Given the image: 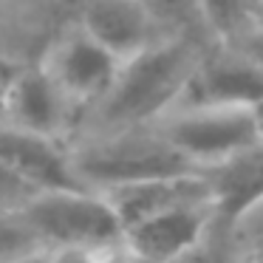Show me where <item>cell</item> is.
Listing matches in <instances>:
<instances>
[{"label": "cell", "mask_w": 263, "mask_h": 263, "mask_svg": "<svg viewBox=\"0 0 263 263\" xmlns=\"http://www.w3.org/2000/svg\"><path fill=\"white\" fill-rule=\"evenodd\" d=\"M212 43L167 37L119 65L116 80L80 133H116L153 127L178 108L195 63Z\"/></svg>", "instance_id": "6da1fadb"}, {"label": "cell", "mask_w": 263, "mask_h": 263, "mask_svg": "<svg viewBox=\"0 0 263 263\" xmlns=\"http://www.w3.org/2000/svg\"><path fill=\"white\" fill-rule=\"evenodd\" d=\"M71 167L82 190L99 195L159 178L198 176L153 127L77 133L71 139Z\"/></svg>", "instance_id": "7a4b0ae2"}, {"label": "cell", "mask_w": 263, "mask_h": 263, "mask_svg": "<svg viewBox=\"0 0 263 263\" xmlns=\"http://www.w3.org/2000/svg\"><path fill=\"white\" fill-rule=\"evenodd\" d=\"M153 130L198 173L263 142L260 114L246 108H176Z\"/></svg>", "instance_id": "3957f363"}, {"label": "cell", "mask_w": 263, "mask_h": 263, "mask_svg": "<svg viewBox=\"0 0 263 263\" xmlns=\"http://www.w3.org/2000/svg\"><path fill=\"white\" fill-rule=\"evenodd\" d=\"M43 249H108L122 243V227L110 204L91 190L37 193L17 210Z\"/></svg>", "instance_id": "277c9868"}, {"label": "cell", "mask_w": 263, "mask_h": 263, "mask_svg": "<svg viewBox=\"0 0 263 263\" xmlns=\"http://www.w3.org/2000/svg\"><path fill=\"white\" fill-rule=\"evenodd\" d=\"M37 65L46 71L48 80L68 99L80 122H85L93 114V108L105 99V93L110 91L122 63H116L105 48H99L71 20L51 40V46L46 48V54Z\"/></svg>", "instance_id": "5b68a950"}, {"label": "cell", "mask_w": 263, "mask_h": 263, "mask_svg": "<svg viewBox=\"0 0 263 263\" xmlns=\"http://www.w3.org/2000/svg\"><path fill=\"white\" fill-rule=\"evenodd\" d=\"M218 227L210 198L176 204L125 229L122 243L136 263H176Z\"/></svg>", "instance_id": "8992f818"}, {"label": "cell", "mask_w": 263, "mask_h": 263, "mask_svg": "<svg viewBox=\"0 0 263 263\" xmlns=\"http://www.w3.org/2000/svg\"><path fill=\"white\" fill-rule=\"evenodd\" d=\"M0 125L71 144L82 122L40 65H20L9 80Z\"/></svg>", "instance_id": "52a82bcc"}, {"label": "cell", "mask_w": 263, "mask_h": 263, "mask_svg": "<svg viewBox=\"0 0 263 263\" xmlns=\"http://www.w3.org/2000/svg\"><path fill=\"white\" fill-rule=\"evenodd\" d=\"M263 71L240 51L210 46L195 63L178 108H246L260 110Z\"/></svg>", "instance_id": "ba28073f"}, {"label": "cell", "mask_w": 263, "mask_h": 263, "mask_svg": "<svg viewBox=\"0 0 263 263\" xmlns=\"http://www.w3.org/2000/svg\"><path fill=\"white\" fill-rule=\"evenodd\" d=\"M74 23L116 63H127L159 40H167L153 0H85L77 3Z\"/></svg>", "instance_id": "9c48e42d"}, {"label": "cell", "mask_w": 263, "mask_h": 263, "mask_svg": "<svg viewBox=\"0 0 263 263\" xmlns=\"http://www.w3.org/2000/svg\"><path fill=\"white\" fill-rule=\"evenodd\" d=\"M0 164L31 195L82 190L71 167V144L0 125Z\"/></svg>", "instance_id": "30bf717a"}, {"label": "cell", "mask_w": 263, "mask_h": 263, "mask_svg": "<svg viewBox=\"0 0 263 263\" xmlns=\"http://www.w3.org/2000/svg\"><path fill=\"white\" fill-rule=\"evenodd\" d=\"M77 3L54 0H0V60L37 65L51 40L74 20Z\"/></svg>", "instance_id": "8fae6325"}, {"label": "cell", "mask_w": 263, "mask_h": 263, "mask_svg": "<svg viewBox=\"0 0 263 263\" xmlns=\"http://www.w3.org/2000/svg\"><path fill=\"white\" fill-rule=\"evenodd\" d=\"M201 176L218 223L232 229L263 201V142L212 170H204Z\"/></svg>", "instance_id": "7c38bea8"}, {"label": "cell", "mask_w": 263, "mask_h": 263, "mask_svg": "<svg viewBox=\"0 0 263 263\" xmlns=\"http://www.w3.org/2000/svg\"><path fill=\"white\" fill-rule=\"evenodd\" d=\"M102 198L110 204L116 221L125 229H130L133 223L144 221V218L156 215L161 210H170L176 204H187V201H201L210 198L206 193L204 176H178V178H159V181H144V184H133V187H122V190H110L102 193Z\"/></svg>", "instance_id": "4fadbf2b"}, {"label": "cell", "mask_w": 263, "mask_h": 263, "mask_svg": "<svg viewBox=\"0 0 263 263\" xmlns=\"http://www.w3.org/2000/svg\"><path fill=\"white\" fill-rule=\"evenodd\" d=\"M34 252H43V246L23 218L17 212H0V263H14Z\"/></svg>", "instance_id": "5bb4252c"}, {"label": "cell", "mask_w": 263, "mask_h": 263, "mask_svg": "<svg viewBox=\"0 0 263 263\" xmlns=\"http://www.w3.org/2000/svg\"><path fill=\"white\" fill-rule=\"evenodd\" d=\"M176 263H240V252L235 249L229 229L218 223L204 243L195 246L190 255H184L181 260H176Z\"/></svg>", "instance_id": "9a60e30c"}, {"label": "cell", "mask_w": 263, "mask_h": 263, "mask_svg": "<svg viewBox=\"0 0 263 263\" xmlns=\"http://www.w3.org/2000/svg\"><path fill=\"white\" fill-rule=\"evenodd\" d=\"M229 235H232V243H235V249L240 252V257L263 252V201L249 212V215L240 218V221L229 229Z\"/></svg>", "instance_id": "2e32d148"}, {"label": "cell", "mask_w": 263, "mask_h": 263, "mask_svg": "<svg viewBox=\"0 0 263 263\" xmlns=\"http://www.w3.org/2000/svg\"><path fill=\"white\" fill-rule=\"evenodd\" d=\"M232 51H240L249 63H255L257 68L263 71V3H260V14H257V20L252 23V29L232 46Z\"/></svg>", "instance_id": "e0dca14e"}, {"label": "cell", "mask_w": 263, "mask_h": 263, "mask_svg": "<svg viewBox=\"0 0 263 263\" xmlns=\"http://www.w3.org/2000/svg\"><path fill=\"white\" fill-rule=\"evenodd\" d=\"M91 263H136V260L125 249V243H119V246H108V249L91 252Z\"/></svg>", "instance_id": "ac0fdd59"}, {"label": "cell", "mask_w": 263, "mask_h": 263, "mask_svg": "<svg viewBox=\"0 0 263 263\" xmlns=\"http://www.w3.org/2000/svg\"><path fill=\"white\" fill-rule=\"evenodd\" d=\"M46 263H91V252H85V249H48Z\"/></svg>", "instance_id": "d6986e66"}, {"label": "cell", "mask_w": 263, "mask_h": 263, "mask_svg": "<svg viewBox=\"0 0 263 263\" xmlns=\"http://www.w3.org/2000/svg\"><path fill=\"white\" fill-rule=\"evenodd\" d=\"M17 68L20 65H12V63H3V60H0V119H3V97H6L9 80H12V74Z\"/></svg>", "instance_id": "ffe728a7"}, {"label": "cell", "mask_w": 263, "mask_h": 263, "mask_svg": "<svg viewBox=\"0 0 263 263\" xmlns=\"http://www.w3.org/2000/svg\"><path fill=\"white\" fill-rule=\"evenodd\" d=\"M46 255H48V249H43V252H34V255H29V257H20V260H14V263H46Z\"/></svg>", "instance_id": "44dd1931"}, {"label": "cell", "mask_w": 263, "mask_h": 263, "mask_svg": "<svg viewBox=\"0 0 263 263\" xmlns=\"http://www.w3.org/2000/svg\"><path fill=\"white\" fill-rule=\"evenodd\" d=\"M240 263H263V252H255V255L240 257Z\"/></svg>", "instance_id": "7402d4cb"}, {"label": "cell", "mask_w": 263, "mask_h": 263, "mask_svg": "<svg viewBox=\"0 0 263 263\" xmlns=\"http://www.w3.org/2000/svg\"><path fill=\"white\" fill-rule=\"evenodd\" d=\"M257 114H260V122H263V105H260V110H257Z\"/></svg>", "instance_id": "603a6c76"}]
</instances>
